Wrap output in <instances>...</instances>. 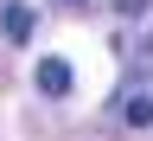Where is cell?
<instances>
[{"mask_svg": "<svg viewBox=\"0 0 153 141\" xmlns=\"http://www.w3.org/2000/svg\"><path fill=\"white\" fill-rule=\"evenodd\" d=\"M121 115H128L134 128H147V122H153V103H147V96H128V109H121Z\"/></svg>", "mask_w": 153, "mask_h": 141, "instance_id": "obj_3", "label": "cell"}, {"mask_svg": "<svg viewBox=\"0 0 153 141\" xmlns=\"http://www.w3.org/2000/svg\"><path fill=\"white\" fill-rule=\"evenodd\" d=\"M32 32H38V13L26 7V0H7V7H0V38H13V45H26Z\"/></svg>", "mask_w": 153, "mask_h": 141, "instance_id": "obj_1", "label": "cell"}, {"mask_svg": "<svg viewBox=\"0 0 153 141\" xmlns=\"http://www.w3.org/2000/svg\"><path fill=\"white\" fill-rule=\"evenodd\" d=\"M32 84L45 90V96H70V84H76V71H70V58H38Z\"/></svg>", "mask_w": 153, "mask_h": 141, "instance_id": "obj_2", "label": "cell"}]
</instances>
